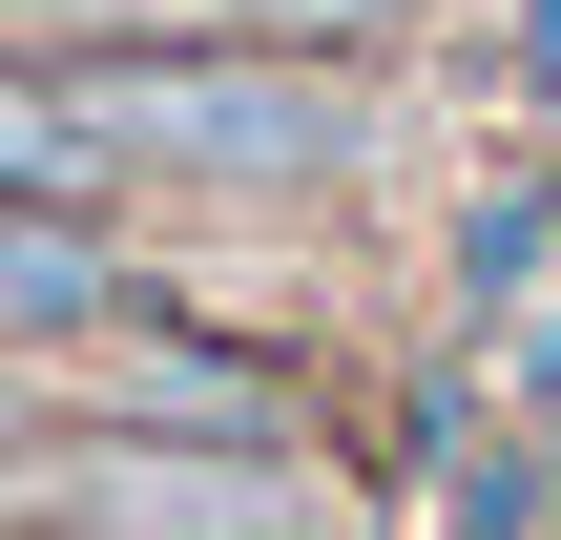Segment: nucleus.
Wrapping results in <instances>:
<instances>
[{"label": "nucleus", "mask_w": 561, "mask_h": 540, "mask_svg": "<svg viewBox=\"0 0 561 540\" xmlns=\"http://www.w3.org/2000/svg\"><path fill=\"white\" fill-rule=\"evenodd\" d=\"M62 333H125V271L83 208H21L0 187V354H62Z\"/></svg>", "instance_id": "7ed1b4c3"}, {"label": "nucleus", "mask_w": 561, "mask_h": 540, "mask_svg": "<svg viewBox=\"0 0 561 540\" xmlns=\"http://www.w3.org/2000/svg\"><path fill=\"white\" fill-rule=\"evenodd\" d=\"M0 187H21V208H104V187H125L83 62H0Z\"/></svg>", "instance_id": "20e7f679"}, {"label": "nucleus", "mask_w": 561, "mask_h": 540, "mask_svg": "<svg viewBox=\"0 0 561 540\" xmlns=\"http://www.w3.org/2000/svg\"><path fill=\"white\" fill-rule=\"evenodd\" d=\"M83 104L125 146V187H312L354 166V83L312 42H83Z\"/></svg>", "instance_id": "f257e3e1"}, {"label": "nucleus", "mask_w": 561, "mask_h": 540, "mask_svg": "<svg viewBox=\"0 0 561 540\" xmlns=\"http://www.w3.org/2000/svg\"><path fill=\"white\" fill-rule=\"evenodd\" d=\"M0 499L62 520V540H312V479L250 458V437H208V416H104L62 458H21Z\"/></svg>", "instance_id": "f03ea898"}, {"label": "nucleus", "mask_w": 561, "mask_h": 540, "mask_svg": "<svg viewBox=\"0 0 561 540\" xmlns=\"http://www.w3.org/2000/svg\"><path fill=\"white\" fill-rule=\"evenodd\" d=\"M62 42H375L416 0H42Z\"/></svg>", "instance_id": "39448f33"}]
</instances>
